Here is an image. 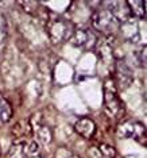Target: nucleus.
<instances>
[{
    "label": "nucleus",
    "instance_id": "f257e3e1",
    "mask_svg": "<svg viewBox=\"0 0 147 158\" xmlns=\"http://www.w3.org/2000/svg\"><path fill=\"white\" fill-rule=\"evenodd\" d=\"M76 30L74 24L69 19L62 16L49 18L46 22V31L50 38V41L55 45L63 44L66 41H70L73 37V33Z\"/></svg>",
    "mask_w": 147,
    "mask_h": 158
},
{
    "label": "nucleus",
    "instance_id": "f03ea898",
    "mask_svg": "<svg viewBox=\"0 0 147 158\" xmlns=\"http://www.w3.org/2000/svg\"><path fill=\"white\" fill-rule=\"evenodd\" d=\"M104 107L109 116L113 119H121L124 115V104L119 98V93L112 81H107L104 85Z\"/></svg>",
    "mask_w": 147,
    "mask_h": 158
},
{
    "label": "nucleus",
    "instance_id": "7ed1b4c3",
    "mask_svg": "<svg viewBox=\"0 0 147 158\" xmlns=\"http://www.w3.org/2000/svg\"><path fill=\"white\" fill-rule=\"evenodd\" d=\"M91 24L93 30L103 33L105 35L112 34L117 28L119 23L115 20L112 14L108 11V8H97L91 16Z\"/></svg>",
    "mask_w": 147,
    "mask_h": 158
},
{
    "label": "nucleus",
    "instance_id": "20e7f679",
    "mask_svg": "<svg viewBox=\"0 0 147 158\" xmlns=\"http://www.w3.org/2000/svg\"><path fill=\"white\" fill-rule=\"evenodd\" d=\"M117 136L120 139H135L142 145H146V126L141 122L128 120L124 122L117 128Z\"/></svg>",
    "mask_w": 147,
    "mask_h": 158
},
{
    "label": "nucleus",
    "instance_id": "39448f33",
    "mask_svg": "<svg viewBox=\"0 0 147 158\" xmlns=\"http://www.w3.org/2000/svg\"><path fill=\"white\" fill-rule=\"evenodd\" d=\"M71 44L80 49H95L99 38L93 28H76L71 37Z\"/></svg>",
    "mask_w": 147,
    "mask_h": 158
},
{
    "label": "nucleus",
    "instance_id": "423d86ee",
    "mask_svg": "<svg viewBox=\"0 0 147 158\" xmlns=\"http://www.w3.org/2000/svg\"><path fill=\"white\" fill-rule=\"evenodd\" d=\"M132 81H134L132 69L124 61L117 60L115 62V87L119 91H124L132 84Z\"/></svg>",
    "mask_w": 147,
    "mask_h": 158
},
{
    "label": "nucleus",
    "instance_id": "0eeeda50",
    "mask_svg": "<svg viewBox=\"0 0 147 158\" xmlns=\"http://www.w3.org/2000/svg\"><path fill=\"white\" fill-rule=\"evenodd\" d=\"M107 6H108L107 7L108 11L112 14L115 20L119 24H123L132 19L130 7H128L127 2H111V3H107Z\"/></svg>",
    "mask_w": 147,
    "mask_h": 158
},
{
    "label": "nucleus",
    "instance_id": "6e6552de",
    "mask_svg": "<svg viewBox=\"0 0 147 158\" xmlns=\"http://www.w3.org/2000/svg\"><path fill=\"white\" fill-rule=\"evenodd\" d=\"M74 131L82 138L91 139L96 134V124L89 118H81L74 123Z\"/></svg>",
    "mask_w": 147,
    "mask_h": 158
},
{
    "label": "nucleus",
    "instance_id": "1a4fd4ad",
    "mask_svg": "<svg viewBox=\"0 0 147 158\" xmlns=\"http://www.w3.org/2000/svg\"><path fill=\"white\" fill-rule=\"evenodd\" d=\"M89 158H116V150L109 145H97L92 146L88 150Z\"/></svg>",
    "mask_w": 147,
    "mask_h": 158
},
{
    "label": "nucleus",
    "instance_id": "9d476101",
    "mask_svg": "<svg viewBox=\"0 0 147 158\" xmlns=\"http://www.w3.org/2000/svg\"><path fill=\"white\" fill-rule=\"evenodd\" d=\"M128 7H130L131 15L138 18V19H146V2L143 0H132V2H127Z\"/></svg>",
    "mask_w": 147,
    "mask_h": 158
},
{
    "label": "nucleus",
    "instance_id": "9b49d317",
    "mask_svg": "<svg viewBox=\"0 0 147 158\" xmlns=\"http://www.w3.org/2000/svg\"><path fill=\"white\" fill-rule=\"evenodd\" d=\"M12 134L15 135L16 141H26V138L31 135V126L28 122H19L12 130Z\"/></svg>",
    "mask_w": 147,
    "mask_h": 158
},
{
    "label": "nucleus",
    "instance_id": "f8f14e48",
    "mask_svg": "<svg viewBox=\"0 0 147 158\" xmlns=\"http://www.w3.org/2000/svg\"><path fill=\"white\" fill-rule=\"evenodd\" d=\"M24 145H26V141H16L10 147L6 158H28Z\"/></svg>",
    "mask_w": 147,
    "mask_h": 158
},
{
    "label": "nucleus",
    "instance_id": "ddd939ff",
    "mask_svg": "<svg viewBox=\"0 0 147 158\" xmlns=\"http://www.w3.org/2000/svg\"><path fill=\"white\" fill-rule=\"evenodd\" d=\"M12 118V107L7 100L0 95V124L7 123Z\"/></svg>",
    "mask_w": 147,
    "mask_h": 158
},
{
    "label": "nucleus",
    "instance_id": "4468645a",
    "mask_svg": "<svg viewBox=\"0 0 147 158\" xmlns=\"http://www.w3.org/2000/svg\"><path fill=\"white\" fill-rule=\"evenodd\" d=\"M35 134H37V141L42 142L43 145H49L53 139V132L47 126H38L35 128Z\"/></svg>",
    "mask_w": 147,
    "mask_h": 158
},
{
    "label": "nucleus",
    "instance_id": "2eb2a0df",
    "mask_svg": "<svg viewBox=\"0 0 147 158\" xmlns=\"http://www.w3.org/2000/svg\"><path fill=\"white\" fill-rule=\"evenodd\" d=\"M54 158H80L76 153L70 152V150H66V149H58L55 153Z\"/></svg>",
    "mask_w": 147,
    "mask_h": 158
},
{
    "label": "nucleus",
    "instance_id": "dca6fc26",
    "mask_svg": "<svg viewBox=\"0 0 147 158\" xmlns=\"http://www.w3.org/2000/svg\"><path fill=\"white\" fill-rule=\"evenodd\" d=\"M138 58H139V65L146 68V46H143V49L138 53Z\"/></svg>",
    "mask_w": 147,
    "mask_h": 158
},
{
    "label": "nucleus",
    "instance_id": "f3484780",
    "mask_svg": "<svg viewBox=\"0 0 147 158\" xmlns=\"http://www.w3.org/2000/svg\"><path fill=\"white\" fill-rule=\"evenodd\" d=\"M0 30H7V20L2 12H0Z\"/></svg>",
    "mask_w": 147,
    "mask_h": 158
},
{
    "label": "nucleus",
    "instance_id": "a211bd4d",
    "mask_svg": "<svg viewBox=\"0 0 147 158\" xmlns=\"http://www.w3.org/2000/svg\"><path fill=\"white\" fill-rule=\"evenodd\" d=\"M0 158H2V152H0Z\"/></svg>",
    "mask_w": 147,
    "mask_h": 158
},
{
    "label": "nucleus",
    "instance_id": "6ab92c4d",
    "mask_svg": "<svg viewBox=\"0 0 147 158\" xmlns=\"http://www.w3.org/2000/svg\"><path fill=\"white\" fill-rule=\"evenodd\" d=\"M34 158H41V157H34Z\"/></svg>",
    "mask_w": 147,
    "mask_h": 158
}]
</instances>
